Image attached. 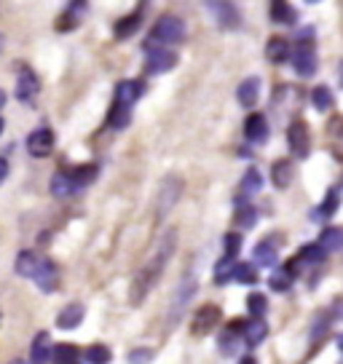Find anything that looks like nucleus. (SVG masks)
I'll use <instances>...</instances> for the list:
<instances>
[{
    "instance_id": "obj_27",
    "label": "nucleus",
    "mask_w": 343,
    "mask_h": 364,
    "mask_svg": "<svg viewBox=\"0 0 343 364\" xmlns=\"http://www.w3.org/2000/svg\"><path fill=\"white\" fill-rule=\"evenodd\" d=\"M86 11H89V6H86V3H73L68 11L59 16L62 22H57V30H59V33H62V30L68 33V30H73V27H78L80 14H86Z\"/></svg>"
},
{
    "instance_id": "obj_15",
    "label": "nucleus",
    "mask_w": 343,
    "mask_h": 364,
    "mask_svg": "<svg viewBox=\"0 0 343 364\" xmlns=\"http://www.w3.org/2000/svg\"><path fill=\"white\" fill-rule=\"evenodd\" d=\"M51 351H54V346H51V338H48V332H38L33 341V348H30V362L33 364H48L51 362Z\"/></svg>"
},
{
    "instance_id": "obj_42",
    "label": "nucleus",
    "mask_w": 343,
    "mask_h": 364,
    "mask_svg": "<svg viewBox=\"0 0 343 364\" xmlns=\"http://www.w3.org/2000/svg\"><path fill=\"white\" fill-rule=\"evenodd\" d=\"M239 364H258V362H255V359H252V356H244V359H241Z\"/></svg>"
},
{
    "instance_id": "obj_33",
    "label": "nucleus",
    "mask_w": 343,
    "mask_h": 364,
    "mask_svg": "<svg viewBox=\"0 0 343 364\" xmlns=\"http://www.w3.org/2000/svg\"><path fill=\"white\" fill-rule=\"evenodd\" d=\"M83 356H86V362L89 364H110V359H113L110 348H107V346H100V343L89 346V348L83 351Z\"/></svg>"
},
{
    "instance_id": "obj_32",
    "label": "nucleus",
    "mask_w": 343,
    "mask_h": 364,
    "mask_svg": "<svg viewBox=\"0 0 343 364\" xmlns=\"http://www.w3.org/2000/svg\"><path fill=\"white\" fill-rule=\"evenodd\" d=\"M338 204H341V196H338V188H332L330 193H327V198H324V204L317 209L314 220H330L338 212Z\"/></svg>"
},
{
    "instance_id": "obj_31",
    "label": "nucleus",
    "mask_w": 343,
    "mask_h": 364,
    "mask_svg": "<svg viewBox=\"0 0 343 364\" xmlns=\"http://www.w3.org/2000/svg\"><path fill=\"white\" fill-rule=\"evenodd\" d=\"M271 19L282 24H295L297 14L290 3H279V0H276V3H271Z\"/></svg>"
},
{
    "instance_id": "obj_30",
    "label": "nucleus",
    "mask_w": 343,
    "mask_h": 364,
    "mask_svg": "<svg viewBox=\"0 0 343 364\" xmlns=\"http://www.w3.org/2000/svg\"><path fill=\"white\" fill-rule=\"evenodd\" d=\"M311 105L320 110V113H327L332 105H335V97H332V91L327 86H317V89L311 91Z\"/></svg>"
},
{
    "instance_id": "obj_5",
    "label": "nucleus",
    "mask_w": 343,
    "mask_h": 364,
    "mask_svg": "<svg viewBox=\"0 0 343 364\" xmlns=\"http://www.w3.org/2000/svg\"><path fill=\"white\" fill-rule=\"evenodd\" d=\"M292 57V68L300 78H311L317 73V48H314V41H297L295 51L290 54Z\"/></svg>"
},
{
    "instance_id": "obj_44",
    "label": "nucleus",
    "mask_w": 343,
    "mask_h": 364,
    "mask_svg": "<svg viewBox=\"0 0 343 364\" xmlns=\"http://www.w3.org/2000/svg\"><path fill=\"white\" fill-rule=\"evenodd\" d=\"M3 129H6V124H3V118H0V134H3Z\"/></svg>"
},
{
    "instance_id": "obj_23",
    "label": "nucleus",
    "mask_w": 343,
    "mask_h": 364,
    "mask_svg": "<svg viewBox=\"0 0 343 364\" xmlns=\"http://www.w3.org/2000/svg\"><path fill=\"white\" fill-rule=\"evenodd\" d=\"M38 262H41V255H35V252L24 250L16 255V262H14V271L24 276V279H33L35 268H38Z\"/></svg>"
},
{
    "instance_id": "obj_1",
    "label": "nucleus",
    "mask_w": 343,
    "mask_h": 364,
    "mask_svg": "<svg viewBox=\"0 0 343 364\" xmlns=\"http://www.w3.org/2000/svg\"><path fill=\"white\" fill-rule=\"evenodd\" d=\"M177 250V230H167L159 239L156 250L150 255V260L137 271V276L129 284V303L132 306H142V300L150 295V289L159 284V279L164 276L167 265H169L172 255Z\"/></svg>"
},
{
    "instance_id": "obj_16",
    "label": "nucleus",
    "mask_w": 343,
    "mask_h": 364,
    "mask_svg": "<svg viewBox=\"0 0 343 364\" xmlns=\"http://www.w3.org/2000/svg\"><path fill=\"white\" fill-rule=\"evenodd\" d=\"M252 257H255L258 265H263V268L276 265V260H279V247H276V239H265V241H260V244H255Z\"/></svg>"
},
{
    "instance_id": "obj_35",
    "label": "nucleus",
    "mask_w": 343,
    "mask_h": 364,
    "mask_svg": "<svg viewBox=\"0 0 343 364\" xmlns=\"http://www.w3.org/2000/svg\"><path fill=\"white\" fill-rule=\"evenodd\" d=\"M233 223H236V228H241V230H250V228L258 223V209H252V206H239L236 215H233Z\"/></svg>"
},
{
    "instance_id": "obj_24",
    "label": "nucleus",
    "mask_w": 343,
    "mask_h": 364,
    "mask_svg": "<svg viewBox=\"0 0 343 364\" xmlns=\"http://www.w3.org/2000/svg\"><path fill=\"white\" fill-rule=\"evenodd\" d=\"M343 247V230L341 228H327V230H322L320 236V250L324 255H335V252H341Z\"/></svg>"
},
{
    "instance_id": "obj_18",
    "label": "nucleus",
    "mask_w": 343,
    "mask_h": 364,
    "mask_svg": "<svg viewBox=\"0 0 343 364\" xmlns=\"http://www.w3.org/2000/svg\"><path fill=\"white\" fill-rule=\"evenodd\" d=\"M80 321H83V306L80 303H70L59 311L57 316V327L59 330H75Z\"/></svg>"
},
{
    "instance_id": "obj_13",
    "label": "nucleus",
    "mask_w": 343,
    "mask_h": 364,
    "mask_svg": "<svg viewBox=\"0 0 343 364\" xmlns=\"http://www.w3.org/2000/svg\"><path fill=\"white\" fill-rule=\"evenodd\" d=\"M244 136L255 142V145H263L268 139V121H265L263 113H252L247 121H244Z\"/></svg>"
},
{
    "instance_id": "obj_6",
    "label": "nucleus",
    "mask_w": 343,
    "mask_h": 364,
    "mask_svg": "<svg viewBox=\"0 0 343 364\" xmlns=\"http://www.w3.org/2000/svg\"><path fill=\"white\" fill-rule=\"evenodd\" d=\"M220 318H223L220 306L206 303V306H201L194 314V321H191V335H194V338H204V335H209V332L218 327Z\"/></svg>"
},
{
    "instance_id": "obj_7",
    "label": "nucleus",
    "mask_w": 343,
    "mask_h": 364,
    "mask_svg": "<svg viewBox=\"0 0 343 364\" xmlns=\"http://www.w3.org/2000/svg\"><path fill=\"white\" fill-rule=\"evenodd\" d=\"M287 145L290 150L300 156V159H306L311 153V132H309V124L306 121H292L290 129H287Z\"/></svg>"
},
{
    "instance_id": "obj_37",
    "label": "nucleus",
    "mask_w": 343,
    "mask_h": 364,
    "mask_svg": "<svg viewBox=\"0 0 343 364\" xmlns=\"http://www.w3.org/2000/svg\"><path fill=\"white\" fill-rule=\"evenodd\" d=\"M247 308H250L252 318H263L268 311V300L260 292H252V295H247Z\"/></svg>"
},
{
    "instance_id": "obj_38",
    "label": "nucleus",
    "mask_w": 343,
    "mask_h": 364,
    "mask_svg": "<svg viewBox=\"0 0 343 364\" xmlns=\"http://www.w3.org/2000/svg\"><path fill=\"white\" fill-rule=\"evenodd\" d=\"M324 260V252L320 250V244H309V247H303V250L297 252V262L303 265V262H322Z\"/></svg>"
},
{
    "instance_id": "obj_20",
    "label": "nucleus",
    "mask_w": 343,
    "mask_h": 364,
    "mask_svg": "<svg viewBox=\"0 0 343 364\" xmlns=\"http://www.w3.org/2000/svg\"><path fill=\"white\" fill-rule=\"evenodd\" d=\"M236 97H239V102L244 105V107H255V105H258V97H260V78H258V75H250V78L239 86Z\"/></svg>"
},
{
    "instance_id": "obj_29",
    "label": "nucleus",
    "mask_w": 343,
    "mask_h": 364,
    "mask_svg": "<svg viewBox=\"0 0 343 364\" xmlns=\"http://www.w3.org/2000/svg\"><path fill=\"white\" fill-rule=\"evenodd\" d=\"M260 188H263V174H260L258 169H250L247 174H244V180H241V185H239V191H241L239 201H244V198L252 193H258Z\"/></svg>"
},
{
    "instance_id": "obj_43",
    "label": "nucleus",
    "mask_w": 343,
    "mask_h": 364,
    "mask_svg": "<svg viewBox=\"0 0 343 364\" xmlns=\"http://www.w3.org/2000/svg\"><path fill=\"white\" fill-rule=\"evenodd\" d=\"M3 105H6V91L0 89V107H3Z\"/></svg>"
},
{
    "instance_id": "obj_39",
    "label": "nucleus",
    "mask_w": 343,
    "mask_h": 364,
    "mask_svg": "<svg viewBox=\"0 0 343 364\" xmlns=\"http://www.w3.org/2000/svg\"><path fill=\"white\" fill-rule=\"evenodd\" d=\"M153 362V351L150 348H134L129 351V364H150Z\"/></svg>"
},
{
    "instance_id": "obj_2",
    "label": "nucleus",
    "mask_w": 343,
    "mask_h": 364,
    "mask_svg": "<svg viewBox=\"0 0 343 364\" xmlns=\"http://www.w3.org/2000/svg\"><path fill=\"white\" fill-rule=\"evenodd\" d=\"M185 33H188V30H185L183 19L167 14V16H161L159 22H156V27H153V33H150L145 48H164V46H172V43H183Z\"/></svg>"
},
{
    "instance_id": "obj_3",
    "label": "nucleus",
    "mask_w": 343,
    "mask_h": 364,
    "mask_svg": "<svg viewBox=\"0 0 343 364\" xmlns=\"http://www.w3.org/2000/svg\"><path fill=\"white\" fill-rule=\"evenodd\" d=\"M185 182L180 174H167L159 185V193H156V217H167L172 212V206L180 201L183 196Z\"/></svg>"
},
{
    "instance_id": "obj_8",
    "label": "nucleus",
    "mask_w": 343,
    "mask_h": 364,
    "mask_svg": "<svg viewBox=\"0 0 343 364\" xmlns=\"http://www.w3.org/2000/svg\"><path fill=\"white\" fill-rule=\"evenodd\" d=\"M33 282L41 292H54L59 287V268L48 257H41V262H38V268L33 273Z\"/></svg>"
},
{
    "instance_id": "obj_34",
    "label": "nucleus",
    "mask_w": 343,
    "mask_h": 364,
    "mask_svg": "<svg viewBox=\"0 0 343 364\" xmlns=\"http://www.w3.org/2000/svg\"><path fill=\"white\" fill-rule=\"evenodd\" d=\"M70 177H73V182L78 185L80 191L89 185V182H94V177H97V166L94 164H86V166H75L73 171H68Z\"/></svg>"
},
{
    "instance_id": "obj_46",
    "label": "nucleus",
    "mask_w": 343,
    "mask_h": 364,
    "mask_svg": "<svg viewBox=\"0 0 343 364\" xmlns=\"http://www.w3.org/2000/svg\"><path fill=\"white\" fill-rule=\"evenodd\" d=\"M75 364H78V362H75Z\"/></svg>"
},
{
    "instance_id": "obj_11",
    "label": "nucleus",
    "mask_w": 343,
    "mask_h": 364,
    "mask_svg": "<svg viewBox=\"0 0 343 364\" xmlns=\"http://www.w3.org/2000/svg\"><path fill=\"white\" fill-rule=\"evenodd\" d=\"M38 91H41V80H38V75H35L30 68H22L19 78H16V100L30 105V102H35Z\"/></svg>"
},
{
    "instance_id": "obj_10",
    "label": "nucleus",
    "mask_w": 343,
    "mask_h": 364,
    "mask_svg": "<svg viewBox=\"0 0 343 364\" xmlns=\"http://www.w3.org/2000/svg\"><path fill=\"white\" fill-rule=\"evenodd\" d=\"M148 51V70L150 75H161V73H169L174 65H177V54L169 51V48H145Z\"/></svg>"
},
{
    "instance_id": "obj_36",
    "label": "nucleus",
    "mask_w": 343,
    "mask_h": 364,
    "mask_svg": "<svg viewBox=\"0 0 343 364\" xmlns=\"http://www.w3.org/2000/svg\"><path fill=\"white\" fill-rule=\"evenodd\" d=\"M51 362L57 364H75L78 362V348L75 346H57L54 351H51Z\"/></svg>"
},
{
    "instance_id": "obj_45",
    "label": "nucleus",
    "mask_w": 343,
    "mask_h": 364,
    "mask_svg": "<svg viewBox=\"0 0 343 364\" xmlns=\"http://www.w3.org/2000/svg\"><path fill=\"white\" fill-rule=\"evenodd\" d=\"M0 51H3V35H0Z\"/></svg>"
},
{
    "instance_id": "obj_9",
    "label": "nucleus",
    "mask_w": 343,
    "mask_h": 364,
    "mask_svg": "<svg viewBox=\"0 0 343 364\" xmlns=\"http://www.w3.org/2000/svg\"><path fill=\"white\" fill-rule=\"evenodd\" d=\"M54 150V132L51 129H35L33 134L27 136V153L33 159H46Z\"/></svg>"
},
{
    "instance_id": "obj_19",
    "label": "nucleus",
    "mask_w": 343,
    "mask_h": 364,
    "mask_svg": "<svg viewBox=\"0 0 343 364\" xmlns=\"http://www.w3.org/2000/svg\"><path fill=\"white\" fill-rule=\"evenodd\" d=\"M51 193L57 196V198H73L75 193H80V188L73 182L68 171H59L54 174V180H51Z\"/></svg>"
},
{
    "instance_id": "obj_22",
    "label": "nucleus",
    "mask_w": 343,
    "mask_h": 364,
    "mask_svg": "<svg viewBox=\"0 0 343 364\" xmlns=\"http://www.w3.org/2000/svg\"><path fill=\"white\" fill-rule=\"evenodd\" d=\"M139 24H142V14H139V11L129 14V16H121V19L115 22V27H113V35L118 38V41H126L129 35L137 33Z\"/></svg>"
},
{
    "instance_id": "obj_4",
    "label": "nucleus",
    "mask_w": 343,
    "mask_h": 364,
    "mask_svg": "<svg viewBox=\"0 0 343 364\" xmlns=\"http://www.w3.org/2000/svg\"><path fill=\"white\" fill-rule=\"evenodd\" d=\"M196 287H199L196 284V276H185L183 282H180L177 292H174V297H172L169 316H167V332L174 330V327L180 324L185 308H188V303H191V297H194V292H196Z\"/></svg>"
},
{
    "instance_id": "obj_25",
    "label": "nucleus",
    "mask_w": 343,
    "mask_h": 364,
    "mask_svg": "<svg viewBox=\"0 0 343 364\" xmlns=\"http://www.w3.org/2000/svg\"><path fill=\"white\" fill-rule=\"evenodd\" d=\"M287 57H290V43H287L285 38H268V43H265V59L279 65V62H287Z\"/></svg>"
},
{
    "instance_id": "obj_28",
    "label": "nucleus",
    "mask_w": 343,
    "mask_h": 364,
    "mask_svg": "<svg viewBox=\"0 0 343 364\" xmlns=\"http://www.w3.org/2000/svg\"><path fill=\"white\" fill-rule=\"evenodd\" d=\"M107 124H110V129H115V132H121V129H126V126L132 124V107H126V105H113V110L107 113Z\"/></svg>"
},
{
    "instance_id": "obj_40",
    "label": "nucleus",
    "mask_w": 343,
    "mask_h": 364,
    "mask_svg": "<svg viewBox=\"0 0 343 364\" xmlns=\"http://www.w3.org/2000/svg\"><path fill=\"white\" fill-rule=\"evenodd\" d=\"M239 250H241V236L239 233H228V236H226V257H233V260H236Z\"/></svg>"
},
{
    "instance_id": "obj_14",
    "label": "nucleus",
    "mask_w": 343,
    "mask_h": 364,
    "mask_svg": "<svg viewBox=\"0 0 343 364\" xmlns=\"http://www.w3.org/2000/svg\"><path fill=\"white\" fill-rule=\"evenodd\" d=\"M142 91L145 89H142V83H139V80H121V83L115 86V102L132 107V105L142 97Z\"/></svg>"
},
{
    "instance_id": "obj_26",
    "label": "nucleus",
    "mask_w": 343,
    "mask_h": 364,
    "mask_svg": "<svg viewBox=\"0 0 343 364\" xmlns=\"http://www.w3.org/2000/svg\"><path fill=\"white\" fill-rule=\"evenodd\" d=\"M231 282H236V284H258V271H255V265L252 262H236L228 273Z\"/></svg>"
},
{
    "instance_id": "obj_17",
    "label": "nucleus",
    "mask_w": 343,
    "mask_h": 364,
    "mask_svg": "<svg viewBox=\"0 0 343 364\" xmlns=\"http://www.w3.org/2000/svg\"><path fill=\"white\" fill-rule=\"evenodd\" d=\"M241 335H244L247 346H260L265 341V335H268V324H265L263 318H250V321H244Z\"/></svg>"
},
{
    "instance_id": "obj_21",
    "label": "nucleus",
    "mask_w": 343,
    "mask_h": 364,
    "mask_svg": "<svg viewBox=\"0 0 343 364\" xmlns=\"http://www.w3.org/2000/svg\"><path fill=\"white\" fill-rule=\"evenodd\" d=\"M292 177H295V166H292V161H287V159H279V161H276V164H274V171H271V180H274L276 188H279V191L290 188Z\"/></svg>"
},
{
    "instance_id": "obj_12",
    "label": "nucleus",
    "mask_w": 343,
    "mask_h": 364,
    "mask_svg": "<svg viewBox=\"0 0 343 364\" xmlns=\"http://www.w3.org/2000/svg\"><path fill=\"white\" fill-rule=\"evenodd\" d=\"M206 9L215 14V22H218L220 27H226V30L241 27V11L233 3H209Z\"/></svg>"
},
{
    "instance_id": "obj_41",
    "label": "nucleus",
    "mask_w": 343,
    "mask_h": 364,
    "mask_svg": "<svg viewBox=\"0 0 343 364\" xmlns=\"http://www.w3.org/2000/svg\"><path fill=\"white\" fill-rule=\"evenodd\" d=\"M6 177H9V161L0 159V185L6 182Z\"/></svg>"
}]
</instances>
